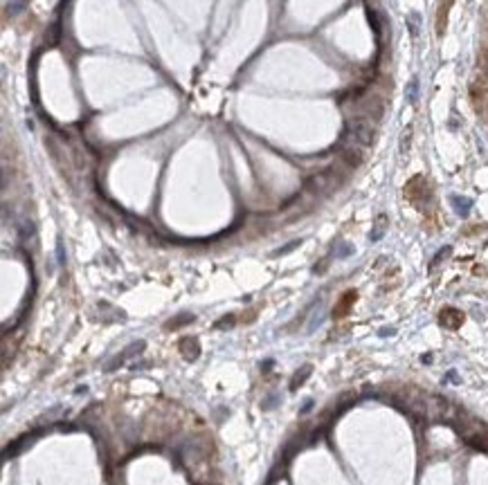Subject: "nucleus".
<instances>
[{"mask_svg": "<svg viewBox=\"0 0 488 485\" xmlns=\"http://www.w3.org/2000/svg\"><path fill=\"white\" fill-rule=\"evenodd\" d=\"M376 140V124L367 117H349L344 124L342 142L340 144L358 146V149H367Z\"/></svg>", "mask_w": 488, "mask_h": 485, "instance_id": "nucleus-1", "label": "nucleus"}, {"mask_svg": "<svg viewBox=\"0 0 488 485\" xmlns=\"http://www.w3.org/2000/svg\"><path fill=\"white\" fill-rule=\"evenodd\" d=\"M340 160H342L347 166L356 168L362 164V149L358 146H349V144H340Z\"/></svg>", "mask_w": 488, "mask_h": 485, "instance_id": "nucleus-2", "label": "nucleus"}, {"mask_svg": "<svg viewBox=\"0 0 488 485\" xmlns=\"http://www.w3.org/2000/svg\"><path fill=\"white\" fill-rule=\"evenodd\" d=\"M461 322H464V315L459 313V310H455V308H446L441 313V323L446 328H459L461 326Z\"/></svg>", "mask_w": 488, "mask_h": 485, "instance_id": "nucleus-3", "label": "nucleus"}, {"mask_svg": "<svg viewBox=\"0 0 488 485\" xmlns=\"http://www.w3.org/2000/svg\"><path fill=\"white\" fill-rule=\"evenodd\" d=\"M450 202H452V207H455V211H457L459 216H468V214H470V209H473V200H470V198L452 196V198H450Z\"/></svg>", "mask_w": 488, "mask_h": 485, "instance_id": "nucleus-4", "label": "nucleus"}, {"mask_svg": "<svg viewBox=\"0 0 488 485\" xmlns=\"http://www.w3.org/2000/svg\"><path fill=\"white\" fill-rule=\"evenodd\" d=\"M385 232H387V216L385 214H381L378 218H376V225H374V232H371V241H381L383 236H385Z\"/></svg>", "mask_w": 488, "mask_h": 485, "instance_id": "nucleus-5", "label": "nucleus"}, {"mask_svg": "<svg viewBox=\"0 0 488 485\" xmlns=\"http://www.w3.org/2000/svg\"><path fill=\"white\" fill-rule=\"evenodd\" d=\"M418 92H421V85H418V77H414L412 81L407 83V88H405V99H407V103H416L418 101Z\"/></svg>", "mask_w": 488, "mask_h": 485, "instance_id": "nucleus-6", "label": "nucleus"}, {"mask_svg": "<svg viewBox=\"0 0 488 485\" xmlns=\"http://www.w3.org/2000/svg\"><path fill=\"white\" fill-rule=\"evenodd\" d=\"M407 29H409V34H412L414 38L421 34V14H418V11L407 14Z\"/></svg>", "mask_w": 488, "mask_h": 485, "instance_id": "nucleus-7", "label": "nucleus"}, {"mask_svg": "<svg viewBox=\"0 0 488 485\" xmlns=\"http://www.w3.org/2000/svg\"><path fill=\"white\" fill-rule=\"evenodd\" d=\"M409 144H412V126H407L403 131V135H400V153H407L409 151Z\"/></svg>", "mask_w": 488, "mask_h": 485, "instance_id": "nucleus-8", "label": "nucleus"}, {"mask_svg": "<svg viewBox=\"0 0 488 485\" xmlns=\"http://www.w3.org/2000/svg\"><path fill=\"white\" fill-rule=\"evenodd\" d=\"M25 5H27V0H9V5H7V11H9L11 16L20 14V11L25 9Z\"/></svg>", "mask_w": 488, "mask_h": 485, "instance_id": "nucleus-9", "label": "nucleus"}, {"mask_svg": "<svg viewBox=\"0 0 488 485\" xmlns=\"http://www.w3.org/2000/svg\"><path fill=\"white\" fill-rule=\"evenodd\" d=\"M450 252H452V247H450V245H448V247H443V249H441V252H439V254H437V256L432 258V263H430V267H437V265H439V263H441V261H443V258H448V256H450Z\"/></svg>", "mask_w": 488, "mask_h": 485, "instance_id": "nucleus-10", "label": "nucleus"}, {"mask_svg": "<svg viewBox=\"0 0 488 485\" xmlns=\"http://www.w3.org/2000/svg\"><path fill=\"white\" fill-rule=\"evenodd\" d=\"M450 5V2H448ZM448 5H441V9H439V34H443V25H446V9H448Z\"/></svg>", "mask_w": 488, "mask_h": 485, "instance_id": "nucleus-11", "label": "nucleus"}, {"mask_svg": "<svg viewBox=\"0 0 488 485\" xmlns=\"http://www.w3.org/2000/svg\"><path fill=\"white\" fill-rule=\"evenodd\" d=\"M297 245H299V241H295V242H288V245H286V247H284V249H279V252H275V256H282V254L291 252V249H295Z\"/></svg>", "mask_w": 488, "mask_h": 485, "instance_id": "nucleus-12", "label": "nucleus"}]
</instances>
